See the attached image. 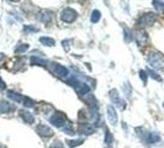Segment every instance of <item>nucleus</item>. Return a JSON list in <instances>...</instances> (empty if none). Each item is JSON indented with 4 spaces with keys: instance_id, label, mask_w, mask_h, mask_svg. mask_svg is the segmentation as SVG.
<instances>
[{
    "instance_id": "obj_1",
    "label": "nucleus",
    "mask_w": 164,
    "mask_h": 148,
    "mask_svg": "<svg viewBox=\"0 0 164 148\" xmlns=\"http://www.w3.org/2000/svg\"><path fill=\"white\" fill-rule=\"evenodd\" d=\"M147 59H148L149 65H150L152 68H154V69H160V68L164 67V58H163L162 54H159V53H157V52L149 53Z\"/></svg>"
},
{
    "instance_id": "obj_2",
    "label": "nucleus",
    "mask_w": 164,
    "mask_h": 148,
    "mask_svg": "<svg viewBox=\"0 0 164 148\" xmlns=\"http://www.w3.org/2000/svg\"><path fill=\"white\" fill-rule=\"evenodd\" d=\"M49 122H51L53 126L59 127V128H63L65 125L69 123V122H67L65 116H64L63 114H61V112H56V114L49 119Z\"/></svg>"
},
{
    "instance_id": "obj_3",
    "label": "nucleus",
    "mask_w": 164,
    "mask_h": 148,
    "mask_svg": "<svg viewBox=\"0 0 164 148\" xmlns=\"http://www.w3.org/2000/svg\"><path fill=\"white\" fill-rule=\"evenodd\" d=\"M155 22V14L153 13H148V14H144L139 18L138 20V25L141 27H147V26H152L153 24Z\"/></svg>"
},
{
    "instance_id": "obj_4",
    "label": "nucleus",
    "mask_w": 164,
    "mask_h": 148,
    "mask_svg": "<svg viewBox=\"0 0 164 148\" xmlns=\"http://www.w3.org/2000/svg\"><path fill=\"white\" fill-rule=\"evenodd\" d=\"M61 18H62V20H63L64 22L70 24V22L75 21V19H76V11L73 10V9H70V8H67V9L63 10Z\"/></svg>"
},
{
    "instance_id": "obj_5",
    "label": "nucleus",
    "mask_w": 164,
    "mask_h": 148,
    "mask_svg": "<svg viewBox=\"0 0 164 148\" xmlns=\"http://www.w3.org/2000/svg\"><path fill=\"white\" fill-rule=\"evenodd\" d=\"M51 70L53 74H56L57 77L59 78H65L68 76V69L61 64H56V63H52L51 65Z\"/></svg>"
},
{
    "instance_id": "obj_6",
    "label": "nucleus",
    "mask_w": 164,
    "mask_h": 148,
    "mask_svg": "<svg viewBox=\"0 0 164 148\" xmlns=\"http://www.w3.org/2000/svg\"><path fill=\"white\" fill-rule=\"evenodd\" d=\"M94 131H95V127L90 123H80L78 126V132L81 134H92L94 133Z\"/></svg>"
},
{
    "instance_id": "obj_7",
    "label": "nucleus",
    "mask_w": 164,
    "mask_h": 148,
    "mask_svg": "<svg viewBox=\"0 0 164 148\" xmlns=\"http://www.w3.org/2000/svg\"><path fill=\"white\" fill-rule=\"evenodd\" d=\"M135 38H136V42H137L139 46H144V45L147 43V41H148L147 33H146L144 31H142V30H137V31L135 32Z\"/></svg>"
},
{
    "instance_id": "obj_8",
    "label": "nucleus",
    "mask_w": 164,
    "mask_h": 148,
    "mask_svg": "<svg viewBox=\"0 0 164 148\" xmlns=\"http://www.w3.org/2000/svg\"><path fill=\"white\" fill-rule=\"evenodd\" d=\"M36 131H37L38 134L42 136V137H52V136H53L52 128L48 127L47 125H38L37 128H36Z\"/></svg>"
},
{
    "instance_id": "obj_9",
    "label": "nucleus",
    "mask_w": 164,
    "mask_h": 148,
    "mask_svg": "<svg viewBox=\"0 0 164 148\" xmlns=\"http://www.w3.org/2000/svg\"><path fill=\"white\" fill-rule=\"evenodd\" d=\"M106 112H107V120L110 121V123L111 125H116L117 123V114H116V110H115V107L114 106H107V109H106Z\"/></svg>"
},
{
    "instance_id": "obj_10",
    "label": "nucleus",
    "mask_w": 164,
    "mask_h": 148,
    "mask_svg": "<svg viewBox=\"0 0 164 148\" xmlns=\"http://www.w3.org/2000/svg\"><path fill=\"white\" fill-rule=\"evenodd\" d=\"M110 99L117 105H120L121 106V109H125V101H122L121 99H120V95H119V92L116 90V89H112V90H110Z\"/></svg>"
},
{
    "instance_id": "obj_11",
    "label": "nucleus",
    "mask_w": 164,
    "mask_h": 148,
    "mask_svg": "<svg viewBox=\"0 0 164 148\" xmlns=\"http://www.w3.org/2000/svg\"><path fill=\"white\" fill-rule=\"evenodd\" d=\"M15 110V106L13 104H9L4 100H0V114H8Z\"/></svg>"
},
{
    "instance_id": "obj_12",
    "label": "nucleus",
    "mask_w": 164,
    "mask_h": 148,
    "mask_svg": "<svg viewBox=\"0 0 164 148\" xmlns=\"http://www.w3.org/2000/svg\"><path fill=\"white\" fill-rule=\"evenodd\" d=\"M19 115H20V117H21L25 122H27V123H33V122H35V117H33V115H32L30 111L20 110V111H19Z\"/></svg>"
},
{
    "instance_id": "obj_13",
    "label": "nucleus",
    "mask_w": 164,
    "mask_h": 148,
    "mask_svg": "<svg viewBox=\"0 0 164 148\" xmlns=\"http://www.w3.org/2000/svg\"><path fill=\"white\" fill-rule=\"evenodd\" d=\"M6 95H8L9 99H11V100H14L16 103H24V99H25V96H22L19 93H15V92H8Z\"/></svg>"
},
{
    "instance_id": "obj_14",
    "label": "nucleus",
    "mask_w": 164,
    "mask_h": 148,
    "mask_svg": "<svg viewBox=\"0 0 164 148\" xmlns=\"http://www.w3.org/2000/svg\"><path fill=\"white\" fill-rule=\"evenodd\" d=\"M31 64H33V65H46V64H48V62L46 59H41V58L33 56V57H31Z\"/></svg>"
},
{
    "instance_id": "obj_15",
    "label": "nucleus",
    "mask_w": 164,
    "mask_h": 148,
    "mask_svg": "<svg viewBox=\"0 0 164 148\" xmlns=\"http://www.w3.org/2000/svg\"><path fill=\"white\" fill-rule=\"evenodd\" d=\"M146 141H147L148 143H154V142H158V141H159V136H158L157 133L150 132V133L146 134Z\"/></svg>"
},
{
    "instance_id": "obj_16",
    "label": "nucleus",
    "mask_w": 164,
    "mask_h": 148,
    "mask_svg": "<svg viewBox=\"0 0 164 148\" xmlns=\"http://www.w3.org/2000/svg\"><path fill=\"white\" fill-rule=\"evenodd\" d=\"M40 42L45 46H54V40L51 38V37H41Z\"/></svg>"
},
{
    "instance_id": "obj_17",
    "label": "nucleus",
    "mask_w": 164,
    "mask_h": 148,
    "mask_svg": "<svg viewBox=\"0 0 164 148\" xmlns=\"http://www.w3.org/2000/svg\"><path fill=\"white\" fill-rule=\"evenodd\" d=\"M153 5H154V8L157 9L158 13L164 14V3L163 2H153Z\"/></svg>"
},
{
    "instance_id": "obj_18",
    "label": "nucleus",
    "mask_w": 164,
    "mask_h": 148,
    "mask_svg": "<svg viewBox=\"0 0 164 148\" xmlns=\"http://www.w3.org/2000/svg\"><path fill=\"white\" fill-rule=\"evenodd\" d=\"M29 49V45H26V43H22V45H19L16 48H15V53H24V52H26Z\"/></svg>"
},
{
    "instance_id": "obj_19",
    "label": "nucleus",
    "mask_w": 164,
    "mask_h": 148,
    "mask_svg": "<svg viewBox=\"0 0 164 148\" xmlns=\"http://www.w3.org/2000/svg\"><path fill=\"white\" fill-rule=\"evenodd\" d=\"M100 18H101V14H100V11H98V10H94L93 11V14H92V18H90V20H92V22H98L99 20H100Z\"/></svg>"
},
{
    "instance_id": "obj_20",
    "label": "nucleus",
    "mask_w": 164,
    "mask_h": 148,
    "mask_svg": "<svg viewBox=\"0 0 164 148\" xmlns=\"http://www.w3.org/2000/svg\"><path fill=\"white\" fill-rule=\"evenodd\" d=\"M147 73H148V76L149 77H152L153 79H155V80H158V82H162V78L158 76V74L154 72V70H150V69H147Z\"/></svg>"
},
{
    "instance_id": "obj_21",
    "label": "nucleus",
    "mask_w": 164,
    "mask_h": 148,
    "mask_svg": "<svg viewBox=\"0 0 164 148\" xmlns=\"http://www.w3.org/2000/svg\"><path fill=\"white\" fill-rule=\"evenodd\" d=\"M38 19H40L41 21H43V22H48V21L51 20V16H49V14H48L47 11H43V13L38 16Z\"/></svg>"
},
{
    "instance_id": "obj_22",
    "label": "nucleus",
    "mask_w": 164,
    "mask_h": 148,
    "mask_svg": "<svg viewBox=\"0 0 164 148\" xmlns=\"http://www.w3.org/2000/svg\"><path fill=\"white\" fill-rule=\"evenodd\" d=\"M67 143H68V147H70V148H74V147H76V146H80L81 143H83V139H76V141H67Z\"/></svg>"
},
{
    "instance_id": "obj_23",
    "label": "nucleus",
    "mask_w": 164,
    "mask_h": 148,
    "mask_svg": "<svg viewBox=\"0 0 164 148\" xmlns=\"http://www.w3.org/2000/svg\"><path fill=\"white\" fill-rule=\"evenodd\" d=\"M105 133H106V134H105V143L110 146V144L112 143V134H111V132H110V131H107V130H106V132H105Z\"/></svg>"
},
{
    "instance_id": "obj_24",
    "label": "nucleus",
    "mask_w": 164,
    "mask_h": 148,
    "mask_svg": "<svg viewBox=\"0 0 164 148\" xmlns=\"http://www.w3.org/2000/svg\"><path fill=\"white\" fill-rule=\"evenodd\" d=\"M24 105L26 107H32V106H35V101L31 100V99H29V98H25L24 99Z\"/></svg>"
},
{
    "instance_id": "obj_25",
    "label": "nucleus",
    "mask_w": 164,
    "mask_h": 148,
    "mask_svg": "<svg viewBox=\"0 0 164 148\" xmlns=\"http://www.w3.org/2000/svg\"><path fill=\"white\" fill-rule=\"evenodd\" d=\"M139 78L143 80V83H147V78H148V74L144 70H139Z\"/></svg>"
},
{
    "instance_id": "obj_26",
    "label": "nucleus",
    "mask_w": 164,
    "mask_h": 148,
    "mask_svg": "<svg viewBox=\"0 0 164 148\" xmlns=\"http://www.w3.org/2000/svg\"><path fill=\"white\" fill-rule=\"evenodd\" d=\"M24 31L30 33V32H37V31H38V29H37V27H32V26H26V27L24 29Z\"/></svg>"
},
{
    "instance_id": "obj_27",
    "label": "nucleus",
    "mask_w": 164,
    "mask_h": 148,
    "mask_svg": "<svg viewBox=\"0 0 164 148\" xmlns=\"http://www.w3.org/2000/svg\"><path fill=\"white\" fill-rule=\"evenodd\" d=\"M125 40H126L127 42H131V41H132V36H131V32H130L128 30H127V31L125 30Z\"/></svg>"
},
{
    "instance_id": "obj_28",
    "label": "nucleus",
    "mask_w": 164,
    "mask_h": 148,
    "mask_svg": "<svg viewBox=\"0 0 164 148\" xmlns=\"http://www.w3.org/2000/svg\"><path fill=\"white\" fill-rule=\"evenodd\" d=\"M51 148H63V146H62V143H61V142L56 141V142H53V144L51 146Z\"/></svg>"
},
{
    "instance_id": "obj_29",
    "label": "nucleus",
    "mask_w": 164,
    "mask_h": 148,
    "mask_svg": "<svg viewBox=\"0 0 164 148\" xmlns=\"http://www.w3.org/2000/svg\"><path fill=\"white\" fill-rule=\"evenodd\" d=\"M6 88V85H5V83L3 82V79H2V77H0V92L2 90H4Z\"/></svg>"
},
{
    "instance_id": "obj_30",
    "label": "nucleus",
    "mask_w": 164,
    "mask_h": 148,
    "mask_svg": "<svg viewBox=\"0 0 164 148\" xmlns=\"http://www.w3.org/2000/svg\"><path fill=\"white\" fill-rule=\"evenodd\" d=\"M4 58H5V56H4L3 53H0V63H2V62L4 60Z\"/></svg>"
},
{
    "instance_id": "obj_31",
    "label": "nucleus",
    "mask_w": 164,
    "mask_h": 148,
    "mask_svg": "<svg viewBox=\"0 0 164 148\" xmlns=\"http://www.w3.org/2000/svg\"><path fill=\"white\" fill-rule=\"evenodd\" d=\"M0 148H2V147H0Z\"/></svg>"
}]
</instances>
